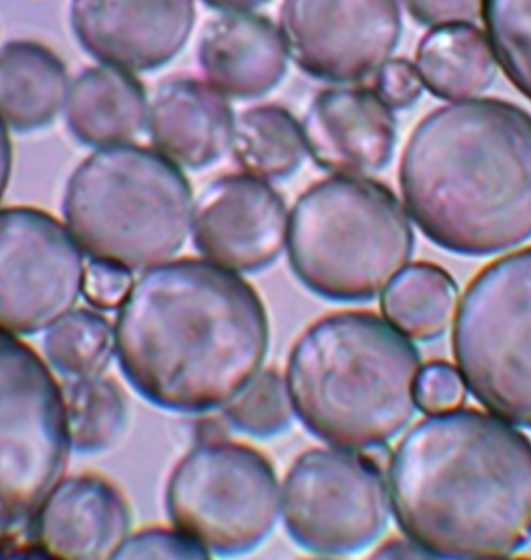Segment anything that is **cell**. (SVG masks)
Instances as JSON below:
<instances>
[{
	"label": "cell",
	"mask_w": 531,
	"mask_h": 560,
	"mask_svg": "<svg viewBox=\"0 0 531 560\" xmlns=\"http://www.w3.org/2000/svg\"><path fill=\"white\" fill-rule=\"evenodd\" d=\"M421 358L412 340L371 311L318 318L293 343L287 362L293 411L340 448H380L417 409Z\"/></svg>",
	"instance_id": "obj_4"
},
{
	"label": "cell",
	"mask_w": 531,
	"mask_h": 560,
	"mask_svg": "<svg viewBox=\"0 0 531 560\" xmlns=\"http://www.w3.org/2000/svg\"><path fill=\"white\" fill-rule=\"evenodd\" d=\"M211 556L181 529L145 528L128 536L115 559H209Z\"/></svg>",
	"instance_id": "obj_28"
},
{
	"label": "cell",
	"mask_w": 531,
	"mask_h": 560,
	"mask_svg": "<svg viewBox=\"0 0 531 560\" xmlns=\"http://www.w3.org/2000/svg\"><path fill=\"white\" fill-rule=\"evenodd\" d=\"M44 351L64 378L102 375L116 351L115 328L97 311H69L47 331Z\"/></svg>",
	"instance_id": "obj_25"
},
{
	"label": "cell",
	"mask_w": 531,
	"mask_h": 560,
	"mask_svg": "<svg viewBox=\"0 0 531 560\" xmlns=\"http://www.w3.org/2000/svg\"><path fill=\"white\" fill-rule=\"evenodd\" d=\"M288 221L284 197L269 182L247 172L222 175L196 201L193 244L214 265L261 272L287 247Z\"/></svg>",
	"instance_id": "obj_13"
},
{
	"label": "cell",
	"mask_w": 531,
	"mask_h": 560,
	"mask_svg": "<svg viewBox=\"0 0 531 560\" xmlns=\"http://www.w3.org/2000/svg\"><path fill=\"white\" fill-rule=\"evenodd\" d=\"M66 422L72 448L82 455H101L115 448L130 422L126 390L115 378L102 375L64 378Z\"/></svg>",
	"instance_id": "obj_24"
},
{
	"label": "cell",
	"mask_w": 531,
	"mask_h": 560,
	"mask_svg": "<svg viewBox=\"0 0 531 560\" xmlns=\"http://www.w3.org/2000/svg\"><path fill=\"white\" fill-rule=\"evenodd\" d=\"M133 284V277L126 267L98 259H93L84 267L83 296L95 310L109 311L120 307Z\"/></svg>",
	"instance_id": "obj_30"
},
{
	"label": "cell",
	"mask_w": 531,
	"mask_h": 560,
	"mask_svg": "<svg viewBox=\"0 0 531 560\" xmlns=\"http://www.w3.org/2000/svg\"><path fill=\"white\" fill-rule=\"evenodd\" d=\"M375 558L380 559H409V558H430L420 545H416L415 541L410 540L406 537V540H388L387 544H384L379 550L376 551Z\"/></svg>",
	"instance_id": "obj_33"
},
{
	"label": "cell",
	"mask_w": 531,
	"mask_h": 560,
	"mask_svg": "<svg viewBox=\"0 0 531 560\" xmlns=\"http://www.w3.org/2000/svg\"><path fill=\"white\" fill-rule=\"evenodd\" d=\"M410 16L427 27L472 24L482 16L485 0H402Z\"/></svg>",
	"instance_id": "obj_32"
},
{
	"label": "cell",
	"mask_w": 531,
	"mask_h": 560,
	"mask_svg": "<svg viewBox=\"0 0 531 560\" xmlns=\"http://www.w3.org/2000/svg\"><path fill=\"white\" fill-rule=\"evenodd\" d=\"M281 508L285 528L299 547L340 558L382 536L391 514L390 487L380 464L365 452L314 448L285 476Z\"/></svg>",
	"instance_id": "obj_10"
},
{
	"label": "cell",
	"mask_w": 531,
	"mask_h": 560,
	"mask_svg": "<svg viewBox=\"0 0 531 560\" xmlns=\"http://www.w3.org/2000/svg\"><path fill=\"white\" fill-rule=\"evenodd\" d=\"M405 210L432 243L486 256L531 237V116L499 98L441 106L402 153Z\"/></svg>",
	"instance_id": "obj_3"
},
{
	"label": "cell",
	"mask_w": 531,
	"mask_h": 560,
	"mask_svg": "<svg viewBox=\"0 0 531 560\" xmlns=\"http://www.w3.org/2000/svg\"><path fill=\"white\" fill-rule=\"evenodd\" d=\"M120 371L146 401L170 412L225 408L262 371L266 305L239 273L182 258L145 270L119 307Z\"/></svg>",
	"instance_id": "obj_1"
},
{
	"label": "cell",
	"mask_w": 531,
	"mask_h": 560,
	"mask_svg": "<svg viewBox=\"0 0 531 560\" xmlns=\"http://www.w3.org/2000/svg\"><path fill=\"white\" fill-rule=\"evenodd\" d=\"M482 16L502 71L531 101V0H485Z\"/></svg>",
	"instance_id": "obj_26"
},
{
	"label": "cell",
	"mask_w": 531,
	"mask_h": 560,
	"mask_svg": "<svg viewBox=\"0 0 531 560\" xmlns=\"http://www.w3.org/2000/svg\"><path fill=\"white\" fill-rule=\"evenodd\" d=\"M71 448L61 384L36 350L0 329V552L33 551V526Z\"/></svg>",
	"instance_id": "obj_7"
},
{
	"label": "cell",
	"mask_w": 531,
	"mask_h": 560,
	"mask_svg": "<svg viewBox=\"0 0 531 560\" xmlns=\"http://www.w3.org/2000/svg\"><path fill=\"white\" fill-rule=\"evenodd\" d=\"M293 405L287 381L276 369H267L225 406V419L240 433L270 439L288 430Z\"/></svg>",
	"instance_id": "obj_27"
},
{
	"label": "cell",
	"mask_w": 531,
	"mask_h": 560,
	"mask_svg": "<svg viewBox=\"0 0 531 560\" xmlns=\"http://www.w3.org/2000/svg\"><path fill=\"white\" fill-rule=\"evenodd\" d=\"M66 65L46 44L17 39L0 47V119L20 133L43 130L68 101Z\"/></svg>",
	"instance_id": "obj_20"
},
{
	"label": "cell",
	"mask_w": 531,
	"mask_h": 560,
	"mask_svg": "<svg viewBox=\"0 0 531 560\" xmlns=\"http://www.w3.org/2000/svg\"><path fill=\"white\" fill-rule=\"evenodd\" d=\"M168 518L211 555L256 550L276 526L281 489L255 446L206 439L177 464L166 489Z\"/></svg>",
	"instance_id": "obj_9"
},
{
	"label": "cell",
	"mask_w": 531,
	"mask_h": 560,
	"mask_svg": "<svg viewBox=\"0 0 531 560\" xmlns=\"http://www.w3.org/2000/svg\"><path fill=\"white\" fill-rule=\"evenodd\" d=\"M196 0H72L76 42L95 60L131 72L174 61L196 27Z\"/></svg>",
	"instance_id": "obj_14"
},
{
	"label": "cell",
	"mask_w": 531,
	"mask_h": 560,
	"mask_svg": "<svg viewBox=\"0 0 531 560\" xmlns=\"http://www.w3.org/2000/svg\"><path fill=\"white\" fill-rule=\"evenodd\" d=\"M453 354L493 416L531 428V248L493 262L461 299Z\"/></svg>",
	"instance_id": "obj_8"
},
{
	"label": "cell",
	"mask_w": 531,
	"mask_h": 560,
	"mask_svg": "<svg viewBox=\"0 0 531 560\" xmlns=\"http://www.w3.org/2000/svg\"><path fill=\"white\" fill-rule=\"evenodd\" d=\"M192 210V188L179 166L133 144L87 156L63 199L69 232L84 254L130 272L177 255L188 241Z\"/></svg>",
	"instance_id": "obj_6"
},
{
	"label": "cell",
	"mask_w": 531,
	"mask_h": 560,
	"mask_svg": "<svg viewBox=\"0 0 531 560\" xmlns=\"http://www.w3.org/2000/svg\"><path fill=\"white\" fill-rule=\"evenodd\" d=\"M488 35L474 24L434 27L421 39L416 69L435 97L461 102L485 93L497 75Z\"/></svg>",
	"instance_id": "obj_21"
},
{
	"label": "cell",
	"mask_w": 531,
	"mask_h": 560,
	"mask_svg": "<svg viewBox=\"0 0 531 560\" xmlns=\"http://www.w3.org/2000/svg\"><path fill=\"white\" fill-rule=\"evenodd\" d=\"M457 289L445 269L416 262L404 270L382 292L384 316L409 339L441 338L457 313Z\"/></svg>",
	"instance_id": "obj_22"
},
{
	"label": "cell",
	"mask_w": 531,
	"mask_h": 560,
	"mask_svg": "<svg viewBox=\"0 0 531 560\" xmlns=\"http://www.w3.org/2000/svg\"><path fill=\"white\" fill-rule=\"evenodd\" d=\"M234 159L241 170L262 180H284L307 155L302 124L284 106H252L236 119Z\"/></svg>",
	"instance_id": "obj_23"
},
{
	"label": "cell",
	"mask_w": 531,
	"mask_h": 560,
	"mask_svg": "<svg viewBox=\"0 0 531 560\" xmlns=\"http://www.w3.org/2000/svg\"><path fill=\"white\" fill-rule=\"evenodd\" d=\"M82 248L49 212L0 210V329L36 335L52 327L83 294Z\"/></svg>",
	"instance_id": "obj_11"
},
{
	"label": "cell",
	"mask_w": 531,
	"mask_h": 560,
	"mask_svg": "<svg viewBox=\"0 0 531 560\" xmlns=\"http://www.w3.org/2000/svg\"><path fill=\"white\" fill-rule=\"evenodd\" d=\"M399 528L430 558L504 559L531 541V442L499 417L432 413L388 474Z\"/></svg>",
	"instance_id": "obj_2"
},
{
	"label": "cell",
	"mask_w": 531,
	"mask_h": 560,
	"mask_svg": "<svg viewBox=\"0 0 531 560\" xmlns=\"http://www.w3.org/2000/svg\"><path fill=\"white\" fill-rule=\"evenodd\" d=\"M467 386L460 372L445 362H434L421 369L416 384L417 409L428 413H441L460 408Z\"/></svg>",
	"instance_id": "obj_29"
},
{
	"label": "cell",
	"mask_w": 531,
	"mask_h": 560,
	"mask_svg": "<svg viewBox=\"0 0 531 560\" xmlns=\"http://www.w3.org/2000/svg\"><path fill=\"white\" fill-rule=\"evenodd\" d=\"M302 126L307 153L333 175H375L390 164L398 144L393 109L368 88L320 91Z\"/></svg>",
	"instance_id": "obj_15"
},
{
	"label": "cell",
	"mask_w": 531,
	"mask_h": 560,
	"mask_svg": "<svg viewBox=\"0 0 531 560\" xmlns=\"http://www.w3.org/2000/svg\"><path fill=\"white\" fill-rule=\"evenodd\" d=\"M203 2L223 13H251L267 5L271 0H203Z\"/></svg>",
	"instance_id": "obj_35"
},
{
	"label": "cell",
	"mask_w": 531,
	"mask_h": 560,
	"mask_svg": "<svg viewBox=\"0 0 531 560\" xmlns=\"http://www.w3.org/2000/svg\"><path fill=\"white\" fill-rule=\"evenodd\" d=\"M415 233L384 183L332 175L299 196L288 221L295 277L331 302H371L409 265Z\"/></svg>",
	"instance_id": "obj_5"
},
{
	"label": "cell",
	"mask_w": 531,
	"mask_h": 560,
	"mask_svg": "<svg viewBox=\"0 0 531 560\" xmlns=\"http://www.w3.org/2000/svg\"><path fill=\"white\" fill-rule=\"evenodd\" d=\"M208 83L231 98L271 93L287 74L288 50L280 28L261 14L225 13L209 21L199 42Z\"/></svg>",
	"instance_id": "obj_18"
},
{
	"label": "cell",
	"mask_w": 531,
	"mask_h": 560,
	"mask_svg": "<svg viewBox=\"0 0 531 560\" xmlns=\"http://www.w3.org/2000/svg\"><path fill=\"white\" fill-rule=\"evenodd\" d=\"M145 88L113 66L84 69L69 88L66 120L76 141L90 148L128 144L149 122Z\"/></svg>",
	"instance_id": "obj_19"
},
{
	"label": "cell",
	"mask_w": 531,
	"mask_h": 560,
	"mask_svg": "<svg viewBox=\"0 0 531 560\" xmlns=\"http://www.w3.org/2000/svg\"><path fill=\"white\" fill-rule=\"evenodd\" d=\"M11 167H13V145H11L9 128L0 119V200L9 186Z\"/></svg>",
	"instance_id": "obj_34"
},
{
	"label": "cell",
	"mask_w": 531,
	"mask_h": 560,
	"mask_svg": "<svg viewBox=\"0 0 531 560\" xmlns=\"http://www.w3.org/2000/svg\"><path fill=\"white\" fill-rule=\"evenodd\" d=\"M375 91L391 109H405L420 101L424 83L415 65L394 58L377 72Z\"/></svg>",
	"instance_id": "obj_31"
},
{
	"label": "cell",
	"mask_w": 531,
	"mask_h": 560,
	"mask_svg": "<svg viewBox=\"0 0 531 560\" xmlns=\"http://www.w3.org/2000/svg\"><path fill=\"white\" fill-rule=\"evenodd\" d=\"M131 528L122 490L95 474L64 476L36 518L32 544L42 558L115 559Z\"/></svg>",
	"instance_id": "obj_16"
},
{
	"label": "cell",
	"mask_w": 531,
	"mask_h": 560,
	"mask_svg": "<svg viewBox=\"0 0 531 560\" xmlns=\"http://www.w3.org/2000/svg\"><path fill=\"white\" fill-rule=\"evenodd\" d=\"M398 0H284L280 31L312 79L357 83L376 75L401 42Z\"/></svg>",
	"instance_id": "obj_12"
},
{
	"label": "cell",
	"mask_w": 531,
	"mask_h": 560,
	"mask_svg": "<svg viewBox=\"0 0 531 560\" xmlns=\"http://www.w3.org/2000/svg\"><path fill=\"white\" fill-rule=\"evenodd\" d=\"M153 145L179 167L206 170L233 144V108L211 83L174 77L157 86L149 109Z\"/></svg>",
	"instance_id": "obj_17"
}]
</instances>
